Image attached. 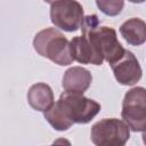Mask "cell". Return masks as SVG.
I'll return each mask as SVG.
<instances>
[{"mask_svg":"<svg viewBox=\"0 0 146 146\" xmlns=\"http://www.w3.org/2000/svg\"><path fill=\"white\" fill-rule=\"evenodd\" d=\"M100 111V104L80 92H63L58 100L43 112L48 123L58 131L70 129L74 123L86 124Z\"/></svg>","mask_w":146,"mask_h":146,"instance_id":"cell-1","label":"cell"},{"mask_svg":"<svg viewBox=\"0 0 146 146\" xmlns=\"http://www.w3.org/2000/svg\"><path fill=\"white\" fill-rule=\"evenodd\" d=\"M82 35L90 42L95 52L110 65L119 60L125 49L117 40L116 31L110 26H100L97 15H88L81 25Z\"/></svg>","mask_w":146,"mask_h":146,"instance_id":"cell-2","label":"cell"},{"mask_svg":"<svg viewBox=\"0 0 146 146\" xmlns=\"http://www.w3.org/2000/svg\"><path fill=\"white\" fill-rule=\"evenodd\" d=\"M34 50L57 65L66 66L74 60L71 54V43L62 32L55 27L39 31L33 39Z\"/></svg>","mask_w":146,"mask_h":146,"instance_id":"cell-3","label":"cell"},{"mask_svg":"<svg viewBox=\"0 0 146 146\" xmlns=\"http://www.w3.org/2000/svg\"><path fill=\"white\" fill-rule=\"evenodd\" d=\"M90 138L97 146H123L130 138V127L115 117L103 119L91 127Z\"/></svg>","mask_w":146,"mask_h":146,"instance_id":"cell-4","label":"cell"},{"mask_svg":"<svg viewBox=\"0 0 146 146\" xmlns=\"http://www.w3.org/2000/svg\"><path fill=\"white\" fill-rule=\"evenodd\" d=\"M121 116L130 130H146V88L135 87L128 90L122 102Z\"/></svg>","mask_w":146,"mask_h":146,"instance_id":"cell-5","label":"cell"},{"mask_svg":"<svg viewBox=\"0 0 146 146\" xmlns=\"http://www.w3.org/2000/svg\"><path fill=\"white\" fill-rule=\"evenodd\" d=\"M83 19V7L76 0H57L50 6L51 23L65 32L79 30Z\"/></svg>","mask_w":146,"mask_h":146,"instance_id":"cell-6","label":"cell"},{"mask_svg":"<svg viewBox=\"0 0 146 146\" xmlns=\"http://www.w3.org/2000/svg\"><path fill=\"white\" fill-rule=\"evenodd\" d=\"M111 68L115 80L123 86H133L141 79L143 75V70L138 59L131 51L127 49L119 60L111 64Z\"/></svg>","mask_w":146,"mask_h":146,"instance_id":"cell-7","label":"cell"},{"mask_svg":"<svg viewBox=\"0 0 146 146\" xmlns=\"http://www.w3.org/2000/svg\"><path fill=\"white\" fill-rule=\"evenodd\" d=\"M92 75L87 68L81 66H73L64 73L62 86L65 91L83 94L90 87Z\"/></svg>","mask_w":146,"mask_h":146,"instance_id":"cell-8","label":"cell"},{"mask_svg":"<svg viewBox=\"0 0 146 146\" xmlns=\"http://www.w3.org/2000/svg\"><path fill=\"white\" fill-rule=\"evenodd\" d=\"M71 54L74 60L81 64H92V65H102L103 59L95 52L90 42L84 35L74 36L71 41Z\"/></svg>","mask_w":146,"mask_h":146,"instance_id":"cell-9","label":"cell"},{"mask_svg":"<svg viewBox=\"0 0 146 146\" xmlns=\"http://www.w3.org/2000/svg\"><path fill=\"white\" fill-rule=\"evenodd\" d=\"M27 102L33 110L44 112L54 104L52 89L47 83H35L27 91Z\"/></svg>","mask_w":146,"mask_h":146,"instance_id":"cell-10","label":"cell"},{"mask_svg":"<svg viewBox=\"0 0 146 146\" xmlns=\"http://www.w3.org/2000/svg\"><path fill=\"white\" fill-rule=\"evenodd\" d=\"M120 33L130 46H141L146 41V23L137 17L130 18L120 26Z\"/></svg>","mask_w":146,"mask_h":146,"instance_id":"cell-11","label":"cell"},{"mask_svg":"<svg viewBox=\"0 0 146 146\" xmlns=\"http://www.w3.org/2000/svg\"><path fill=\"white\" fill-rule=\"evenodd\" d=\"M96 5L103 14L117 16L124 7V0H96Z\"/></svg>","mask_w":146,"mask_h":146,"instance_id":"cell-12","label":"cell"},{"mask_svg":"<svg viewBox=\"0 0 146 146\" xmlns=\"http://www.w3.org/2000/svg\"><path fill=\"white\" fill-rule=\"evenodd\" d=\"M128 1H130V2H132V3H141V2H144V1H146V0H128Z\"/></svg>","mask_w":146,"mask_h":146,"instance_id":"cell-13","label":"cell"},{"mask_svg":"<svg viewBox=\"0 0 146 146\" xmlns=\"http://www.w3.org/2000/svg\"><path fill=\"white\" fill-rule=\"evenodd\" d=\"M143 141H144V144L146 145V130L143 131Z\"/></svg>","mask_w":146,"mask_h":146,"instance_id":"cell-14","label":"cell"},{"mask_svg":"<svg viewBox=\"0 0 146 146\" xmlns=\"http://www.w3.org/2000/svg\"><path fill=\"white\" fill-rule=\"evenodd\" d=\"M44 2H47V3H54L55 1H57V0H43Z\"/></svg>","mask_w":146,"mask_h":146,"instance_id":"cell-15","label":"cell"}]
</instances>
